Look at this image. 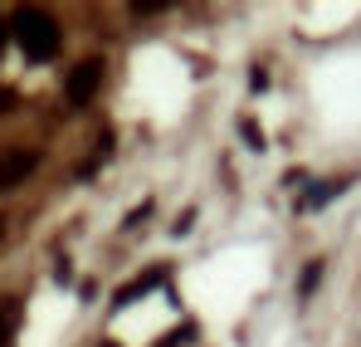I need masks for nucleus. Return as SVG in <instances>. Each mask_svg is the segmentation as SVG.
<instances>
[{
  "instance_id": "1",
  "label": "nucleus",
  "mask_w": 361,
  "mask_h": 347,
  "mask_svg": "<svg viewBox=\"0 0 361 347\" xmlns=\"http://www.w3.org/2000/svg\"><path fill=\"white\" fill-rule=\"evenodd\" d=\"M10 35H15V45H20L30 59H54V54H59V40H63V35H59V20H54L49 10H35V5L15 10Z\"/></svg>"
},
{
  "instance_id": "2",
  "label": "nucleus",
  "mask_w": 361,
  "mask_h": 347,
  "mask_svg": "<svg viewBox=\"0 0 361 347\" xmlns=\"http://www.w3.org/2000/svg\"><path fill=\"white\" fill-rule=\"evenodd\" d=\"M103 88V59H83L73 73H68V83H63V98L73 103V108H83V103H93V93Z\"/></svg>"
},
{
  "instance_id": "3",
  "label": "nucleus",
  "mask_w": 361,
  "mask_h": 347,
  "mask_svg": "<svg viewBox=\"0 0 361 347\" xmlns=\"http://www.w3.org/2000/svg\"><path fill=\"white\" fill-rule=\"evenodd\" d=\"M39 167V157L35 152H25V147H10V152H0V191H15L25 176Z\"/></svg>"
},
{
  "instance_id": "4",
  "label": "nucleus",
  "mask_w": 361,
  "mask_h": 347,
  "mask_svg": "<svg viewBox=\"0 0 361 347\" xmlns=\"http://www.w3.org/2000/svg\"><path fill=\"white\" fill-rule=\"evenodd\" d=\"M20 318H25L20 298H0V347H15V333H20Z\"/></svg>"
},
{
  "instance_id": "5",
  "label": "nucleus",
  "mask_w": 361,
  "mask_h": 347,
  "mask_svg": "<svg viewBox=\"0 0 361 347\" xmlns=\"http://www.w3.org/2000/svg\"><path fill=\"white\" fill-rule=\"evenodd\" d=\"M342 191H347V181H317V186L298 201V211H317V206H327V201L342 196Z\"/></svg>"
},
{
  "instance_id": "6",
  "label": "nucleus",
  "mask_w": 361,
  "mask_h": 347,
  "mask_svg": "<svg viewBox=\"0 0 361 347\" xmlns=\"http://www.w3.org/2000/svg\"><path fill=\"white\" fill-rule=\"evenodd\" d=\"M161 284H166V274H161V269H147V274H142L137 284H127V289H118V308H122V303H132V298H142V293L161 289Z\"/></svg>"
},
{
  "instance_id": "7",
  "label": "nucleus",
  "mask_w": 361,
  "mask_h": 347,
  "mask_svg": "<svg viewBox=\"0 0 361 347\" xmlns=\"http://www.w3.org/2000/svg\"><path fill=\"white\" fill-rule=\"evenodd\" d=\"M317 284H322V259H312V264L302 269V279H298V293H302V298H307V293L317 289Z\"/></svg>"
},
{
  "instance_id": "8",
  "label": "nucleus",
  "mask_w": 361,
  "mask_h": 347,
  "mask_svg": "<svg viewBox=\"0 0 361 347\" xmlns=\"http://www.w3.org/2000/svg\"><path fill=\"white\" fill-rule=\"evenodd\" d=\"M185 338H190V323H185V328H176L171 338H161V343H157V347H180V343H185Z\"/></svg>"
},
{
  "instance_id": "9",
  "label": "nucleus",
  "mask_w": 361,
  "mask_h": 347,
  "mask_svg": "<svg viewBox=\"0 0 361 347\" xmlns=\"http://www.w3.org/2000/svg\"><path fill=\"white\" fill-rule=\"evenodd\" d=\"M10 108H15V93H10V88H0V113H10Z\"/></svg>"
},
{
  "instance_id": "10",
  "label": "nucleus",
  "mask_w": 361,
  "mask_h": 347,
  "mask_svg": "<svg viewBox=\"0 0 361 347\" xmlns=\"http://www.w3.org/2000/svg\"><path fill=\"white\" fill-rule=\"evenodd\" d=\"M0 235H5V220H0Z\"/></svg>"
}]
</instances>
